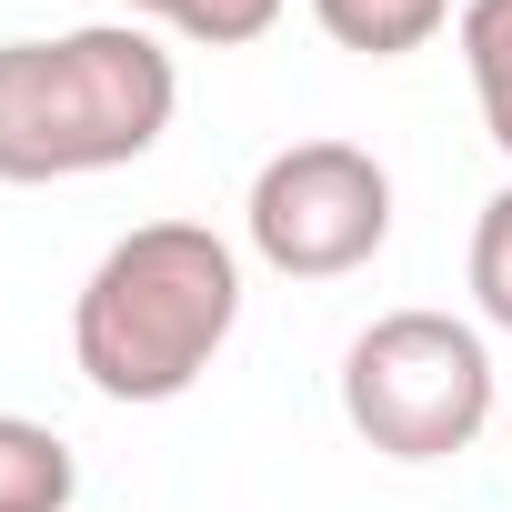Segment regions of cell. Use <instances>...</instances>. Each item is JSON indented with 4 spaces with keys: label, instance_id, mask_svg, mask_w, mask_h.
Segmentation results:
<instances>
[{
    "label": "cell",
    "instance_id": "5b68a950",
    "mask_svg": "<svg viewBox=\"0 0 512 512\" xmlns=\"http://www.w3.org/2000/svg\"><path fill=\"white\" fill-rule=\"evenodd\" d=\"M71 492H81L71 442L31 412H0V512H71Z\"/></svg>",
    "mask_w": 512,
    "mask_h": 512
},
{
    "label": "cell",
    "instance_id": "3957f363",
    "mask_svg": "<svg viewBox=\"0 0 512 512\" xmlns=\"http://www.w3.org/2000/svg\"><path fill=\"white\" fill-rule=\"evenodd\" d=\"M342 422L382 462H452L492 422V352L452 312H382L342 352Z\"/></svg>",
    "mask_w": 512,
    "mask_h": 512
},
{
    "label": "cell",
    "instance_id": "52a82bcc",
    "mask_svg": "<svg viewBox=\"0 0 512 512\" xmlns=\"http://www.w3.org/2000/svg\"><path fill=\"white\" fill-rule=\"evenodd\" d=\"M452 41H462V71H472L482 131H492V141H502V161H512V0H462Z\"/></svg>",
    "mask_w": 512,
    "mask_h": 512
},
{
    "label": "cell",
    "instance_id": "6da1fadb",
    "mask_svg": "<svg viewBox=\"0 0 512 512\" xmlns=\"http://www.w3.org/2000/svg\"><path fill=\"white\" fill-rule=\"evenodd\" d=\"M231 322L241 251L211 221H141L91 262L71 302V362L101 402H181L231 342Z\"/></svg>",
    "mask_w": 512,
    "mask_h": 512
},
{
    "label": "cell",
    "instance_id": "277c9868",
    "mask_svg": "<svg viewBox=\"0 0 512 512\" xmlns=\"http://www.w3.org/2000/svg\"><path fill=\"white\" fill-rule=\"evenodd\" d=\"M241 221L282 282H342L392 241V171L362 141H292L251 171Z\"/></svg>",
    "mask_w": 512,
    "mask_h": 512
},
{
    "label": "cell",
    "instance_id": "7a4b0ae2",
    "mask_svg": "<svg viewBox=\"0 0 512 512\" xmlns=\"http://www.w3.org/2000/svg\"><path fill=\"white\" fill-rule=\"evenodd\" d=\"M181 111V71L141 21L0 41V181H91L141 161Z\"/></svg>",
    "mask_w": 512,
    "mask_h": 512
},
{
    "label": "cell",
    "instance_id": "ba28073f",
    "mask_svg": "<svg viewBox=\"0 0 512 512\" xmlns=\"http://www.w3.org/2000/svg\"><path fill=\"white\" fill-rule=\"evenodd\" d=\"M121 11H141V21L201 41V51H241V41H262L282 21V0H121Z\"/></svg>",
    "mask_w": 512,
    "mask_h": 512
},
{
    "label": "cell",
    "instance_id": "8992f818",
    "mask_svg": "<svg viewBox=\"0 0 512 512\" xmlns=\"http://www.w3.org/2000/svg\"><path fill=\"white\" fill-rule=\"evenodd\" d=\"M312 21L342 51H362V61H402V51H422L452 21V0H312Z\"/></svg>",
    "mask_w": 512,
    "mask_h": 512
},
{
    "label": "cell",
    "instance_id": "9c48e42d",
    "mask_svg": "<svg viewBox=\"0 0 512 512\" xmlns=\"http://www.w3.org/2000/svg\"><path fill=\"white\" fill-rule=\"evenodd\" d=\"M472 302H482V322L492 332H512V181L482 201V221H472Z\"/></svg>",
    "mask_w": 512,
    "mask_h": 512
}]
</instances>
